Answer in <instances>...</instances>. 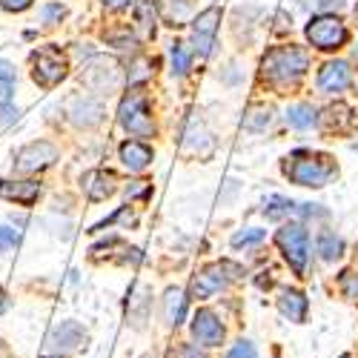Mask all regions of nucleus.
Wrapping results in <instances>:
<instances>
[{"label": "nucleus", "instance_id": "24", "mask_svg": "<svg viewBox=\"0 0 358 358\" xmlns=\"http://www.w3.org/2000/svg\"><path fill=\"white\" fill-rule=\"evenodd\" d=\"M352 121V117H350V109L347 106H330V109H327L324 115H321V124H324V129H344L347 124Z\"/></svg>", "mask_w": 358, "mask_h": 358}, {"label": "nucleus", "instance_id": "16", "mask_svg": "<svg viewBox=\"0 0 358 358\" xmlns=\"http://www.w3.org/2000/svg\"><path fill=\"white\" fill-rule=\"evenodd\" d=\"M158 12H161V0H135L132 3V15H135V26L143 38L155 35V23H158Z\"/></svg>", "mask_w": 358, "mask_h": 358}, {"label": "nucleus", "instance_id": "8", "mask_svg": "<svg viewBox=\"0 0 358 358\" xmlns=\"http://www.w3.org/2000/svg\"><path fill=\"white\" fill-rule=\"evenodd\" d=\"M221 23V6H210L203 9L195 20H192V46L198 57H206L215 46V32Z\"/></svg>", "mask_w": 358, "mask_h": 358}, {"label": "nucleus", "instance_id": "29", "mask_svg": "<svg viewBox=\"0 0 358 358\" xmlns=\"http://www.w3.org/2000/svg\"><path fill=\"white\" fill-rule=\"evenodd\" d=\"M338 284H341V292H344L347 298H358V275H355L352 270H347V273H341V278H338Z\"/></svg>", "mask_w": 358, "mask_h": 358}, {"label": "nucleus", "instance_id": "36", "mask_svg": "<svg viewBox=\"0 0 358 358\" xmlns=\"http://www.w3.org/2000/svg\"><path fill=\"white\" fill-rule=\"evenodd\" d=\"M324 3H327V6H336V9H338V6H341V0H315V6H318V9H321ZM301 6H304V9H310L313 3H310V0H301Z\"/></svg>", "mask_w": 358, "mask_h": 358}, {"label": "nucleus", "instance_id": "13", "mask_svg": "<svg viewBox=\"0 0 358 358\" xmlns=\"http://www.w3.org/2000/svg\"><path fill=\"white\" fill-rule=\"evenodd\" d=\"M86 344V330L78 324V321H61L49 333V347L61 350V352H75Z\"/></svg>", "mask_w": 358, "mask_h": 358}, {"label": "nucleus", "instance_id": "38", "mask_svg": "<svg viewBox=\"0 0 358 358\" xmlns=\"http://www.w3.org/2000/svg\"><path fill=\"white\" fill-rule=\"evenodd\" d=\"M6 307H9V298H6V292H3V289H0V313H3Z\"/></svg>", "mask_w": 358, "mask_h": 358}, {"label": "nucleus", "instance_id": "5", "mask_svg": "<svg viewBox=\"0 0 358 358\" xmlns=\"http://www.w3.org/2000/svg\"><path fill=\"white\" fill-rule=\"evenodd\" d=\"M275 241L287 258V264L298 275L307 273V261H310V235L301 224H284L275 235Z\"/></svg>", "mask_w": 358, "mask_h": 358}, {"label": "nucleus", "instance_id": "33", "mask_svg": "<svg viewBox=\"0 0 358 358\" xmlns=\"http://www.w3.org/2000/svg\"><path fill=\"white\" fill-rule=\"evenodd\" d=\"M32 6V0H0V9H6V12H23Z\"/></svg>", "mask_w": 358, "mask_h": 358}, {"label": "nucleus", "instance_id": "12", "mask_svg": "<svg viewBox=\"0 0 358 358\" xmlns=\"http://www.w3.org/2000/svg\"><path fill=\"white\" fill-rule=\"evenodd\" d=\"M318 89L327 95H336V92H344V89L352 83V69L350 64L344 61H330V64H324L318 69Z\"/></svg>", "mask_w": 358, "mask_h": 358}, {"label": "nucleus", "instance_id": "18", "mask_svg": "<svg viewBox=\"0 0 358 358\" xmlns=\"http://www.w3.org/2000/svg\"><path fill=\"white\" fill-rule=\"evenodd\" d=\"M307 295L304 292H298V289H284L281 298H278V310L284 318L295 321V324H301L307 318Z\"/></svg>", "mask_w": 358, "mask_h": 358}, {"label": "nucleus", "instance_id": "1", "mask_svg": "<svg viewBox=\"0 0 358 358\" xmlns=\"http://www.w3.org/2000/svg\"><path fill=\"white\" fill-rule=\"evenodd\" d=\"M338 166L330 155L310 152V149H295L292 155L284 158V175L298 187H327L336 178Z\"/></svg>", "mask_w": 358, "mask_h": 358}, {"label": "nucleus", "instance_id": "27", "mask_svg": "<svg viewBox=\"0 0 358 358\" xmlns=\"http://www.w3.org/2000/svg\"><path fill=\"white\" fill-rule=\"evenodd\" d=\"M270 121H273L270 109H252V112L244 117V129H250V132H261V129L270 127Z\"/></svg>", "mask_w": 358, "mask_h": 358}, {"label": "nucleus", "instance_id": "41", "mask_svg": "<svg viewBox=\"0 0 358 358\" xmlns=\"http://www.w3.org/2000/svg\"><path fill=\"white\" fill-rule=\"evenodd\" d=\"M355 57H358V46H355Z\"/></svg>", "mask_w": 358, "mask_h": 358}, {"label": "nucleus", "instance_id": "11", "mask_svg": "<svg viewBox=\"0 0 358 358\" xmlns=\"http://www.w3.org/2000/svg\"><path fill=\"white\" fill-rule=\"evenodd\" d=\"M117 78H121V69L115 66V61H106V57H95L83 72L86 86L95 89V92H112L117 86Z\"/></svg>", "mask_w": 358, "mask_h": 358}, {"label": "nucleus", "instance_id": "30", "mask_svg": "<svg viewBox=\"0 0 358 358\" xmlns=\"http://www.w3.org/2000/svg\"><path fill=\"white\" fill-rule=\"evenodd\" d=\"M17 244H20V235L15 229H9V227H0V252H6L12 247H17Z\"/></svg>", "mask_w": 358, "mask_h": 358}, {"label": "nucleus", "instance_id": "10", "mask_svg": "<svg viewBox=\"0 0 358 358\" xmlns=\"http://www.w3.org/2000/svg\"><path fill=\"white\" fill-rule=\"evenodd\" d=\"M192 338L201 347H221L224 341V324L213 310H198L192 315Z\"/></svg>", "mask_w": 358, "mask_h": 358}, {"label": "nucleus", "instance_id": "9", "mask_svg": "<svg viewBox=\"0 0 358 358\" xmlns=\"http://www.w3.org/2000/svg\"><path fill=\"white\" fill-rule=\"evenodd\" d=\"M57 161V149L49 143V141H35V143H29L23 146L17 158H15V166L20 172H38V169H46Z\"/></svg>", "mask_w": 358, "mask_h": 358}, {"label": "nucleus", "instance_id": "4", "mask_svg": "<svg viewBox=\"0 0 358 358\" xmlns=\"http://www.w3.org/2000/svg\"><path fill=\"white\" fill-rule=\"evenodd\" d=\"M244 275V270L238 264H232V261H221V264H210V266H203V270L192 278V287H189V292H192V298H210V295H215V292H221L229 281H238Z\"/></svg>", "mask_w": 358, "mask_h": 358}, {"label": "nucleus", "instance_id": "14", "mask_svg": "<svg viewBox=\"0 0 358 358\" xmlns=\"http://www.w3.org/2000/svg\"><path fill=\"white\" fill-rule=\"evenodd\" d=\"M117 189V178L109 169H92L83 175V192L92 201H106Z\"/></svg>", "mask_w": 358, "mask_h": 358}, {"label": "nucleus", "instance_id": "21", "mask_svg": "<svg viewBox=\"0 0 358 358\" xmlns=\"http://www.w3.org/2000/svg\"><path fill=\"white\" fill-rule=\"evenodd\" d=\"M315 247H318V255L324 261H338L344 255V238L336 232H321L315 238Z\"/></svg>", "mask_w": 358, "mask_h": 358}, {"label": "nucleus", "instance_id": "28", "mask_svg": "<svg viewBox=\"0 0 358 358\" xmlns=\"http://www.w3.org/2000/svg\"><path fill=\"white\" fill-rule=\"evenodd\" d=\"M227 358H258V350L252 341H235L227 352Z\"/></svg>", "mask_w": 358, "mask_h": 358}, {"label": "nucleus", "instance_id": "42", "mask_svg": "<svg viewBox=\"0 0 358 358\" xmlns=\"http://www.w3.org/2000/svg\"><path fill=\"white\" fill-rule=\"evenodd\" d=\"M355 17H358V6H355Z\"/></svg>", "mask_w": 358, "mask_h": 358}, {"label": "nucleus", "instance_id": "35", "mask_svg": "<svg viewBox=\"0 0 358 358\" xmlns=\"http://www.w3.org/2000/svg\"><path fill=\"white\" fill-rule=\"evenodd\" d=\"M64 17V6L61 3H52L43 9V23H52V20H61Z\"/></svg>", "mask_w": 358, "mask_h": 358}, {"label": "nucleus", "instance_id": "3", "mask_svg": "<svg viewBox=\"0 0 358 358\" xmlns=\"http://www.w3.org/2000/svg\"><path fill=\"white\" fill-rule=\"evenodd\" d=\"M117 121H121V127L135 138H152L155 135L152 115H149V101H146V92L141 86H132L124 95L121 109H117Z\"/></svg>", "mask_w": 358, "mask_h": 358}, {"label": "nucleus", "instance_id": "15", "mask_svg": "<svg viewBox=\"0 0 358 358\" xmlns=\"http://www.w3.org/2000/svg\"><path fill=\"white\" fill-rule=\"evenodd\" d=\"M41 195V184L38 181H0V198L6 201H17L23 206H32Z\"/></svg>", "mask_w": 358, "mask_h": 358}, {"label": "nucleus", "instance_id": "32", "mask_svg": "<svg viewBox=\"0 0 358 358\" xmlns=\"http://www.w3.org/2000/svg\"><path fill=\"white\" fill-rule=\"evenodd\" d=\"M149 189H152V184H149V181H132L127 187V198H146Z\"/></svg>", "mask_w": 358, "mask_h": 358}, {"label": "nucleus", "instance_id": "19", "mask_svg": "<svg viewBox=\"0 0 358 358\" xmlns=\"http://www.w3.org/2000/svg\"><path fill=\"white\" fill-rule=\"evenodd\" d=\"M69 115H72L75 124L95 127V124H101V117H103V106L98 101H92V98H75L69 103Z\"/></svg>", "mask_w": 358, "mask_h": 358}, {"label": "nucleus", "instance_id": "39", "mask_svg": "<svg viewBox=\"0 0 358 358\" xmlns=\"http://www.w3.org/2000/svg\"><path fill=\"white\" fill-rule=\"evenodd\" d=\"M338 358H352V355H350V352H344V355H338Z\"/></svg>", "mask_w": 358, "mask_h": 358}, {"label": "nucleus", "instance_id": "7", "mask_svg": "<svg viewBox=\"0 0 358 358\" xmlns=\"http://www.w3.org/2000/svg\"><path fill=\"white\" fill-rule=\"evenodd\" d=\"M32 78L41 83V86H55L66 78V57L61 49L55 46H46L41 52L32 55Z\"/></svg>", "mask_w": 358, "mask_h": 358}, {"label": "nucleus", "instance_id": "22", "mask_svg": "<svg viewBox=\"0 0 358 358\" xmlns=\"http://www.w3.org/2000/svg\"><path fill=\"white\" fill-rule=\"evenodd\" d=\"M315 121H318V115L310 103H295V106L287 109V124L292 129H310Z\"/></svg>", "mask_w": 358, "mask_h": 358}, {"label": "nucleus", "instance_id": "20", "mask_svg": "<svg viewBox=\"0 0 358 358\" xmlns=\"http://www.w3.org/2000/svg\"><path fill=\"white\" fill-rule=\"evenodd\" d=\"M164 318L169 327H178V324H184L187 318V298L181 289H166L164 295Z\"/></svg>", "mask_w": 358, "mask_h": 358}, {"label": "nucleus", "instance_id": "25", "mask_svg": "<svg viewBox=\"0 0 358 358\" xmlns=\"http://www.w3.org/2000/svg\"><path fill=\"white\" fill-rule=\"evenodd\" d=\"M169 57H172V72L175 75H187L189 72V64H192V55H189V49L184 46V43H172V49H169Z\"/></svg>", "mask_w": 358, "mask_h": 358}, {"label": "nucleus", "instance_id": "31", "mask_svg": "<svg viewBox=\"0 0 358 358\" xmlns=\"http://www.w3.org/2000/svg\"><path fill=\"white\" fill-rule=\"evenodd\" d=\"M0 83H3V92L9 95V89L15 83V66L6 64V61H0Z\"/></svg>", "mask_w": 358, "mask_h": 358}, {"label": "nucleus", "instance_id": "6", "mask_svg": "<svg viewBox=\"0 0 358 358\" xmlns=\"http://www.w3.org/2000/svg\"><path fill=\"white\" fill-rule=\"evenodd\" d=\"M347 38H350L347 26H344V20L336 17V15H315V17L307 23V41H310L315 49H321V52H333V49L344 46Z\"/></svg>", "mask_w": 358, "mask_h": 358}, {"label": "nucleus", "instance_id": "23", "mask_svg": "<svg viewBox=\"0 0 358 358\" xmlns=\"http://www.w3.org/2000/svg\"><path fill=\"white\" fill-rule=\"evenodd\" d=\"M295 206H298L295 201H289L284 195H273L270 201H266V206H264V215L270 221H278L284 215H295Z\"/></svg>", "mask_w": 358, "mask_h": 358}, {"label": "nucleus", "instance_id": "37", "mask_svg": "<svg viewBox=\"0 0 358 358\" xmlns=\"http://www.w3.org/2000/svg\"><path fill=\"white\" fill-rule=\"evenodd\" d=\"M103 3H106L109 9H124V6H129V3H135V0H103Z\"/></svg>", "mask_w": 358, "mask_h": 358}, {"label": "nucleus", "instance_id": "17", "mask_svg": "<svg viewBox=\"0 0 358 358\" xmlns=\"http://www.w3.org/2000/svg\"><path fill=\"white\" fill-rule=\"evenodd\" d=\"M121 161L129 172H141L152 164V149L141 141H127V143H121Z\"/></svg>", "mask_w": 358, "mask_h": 358}, {"label": "nucleus", "instance_id": "40", "mask_svg": "<svg viewBox=\"0 0 358 358\" xmlns=\"http://www.w3.org/2000/svg\"><path fill=\"white\" fill-rule=\"evenodd\" d=\"M46 358H64V355H46Z\"/></svg>", "mask_w": 358, "mask_h": 358}, {"label": "nucleus", "instance_id": "34", "mask_svg": "<svg viewBox=\"0 0 358 358\" xmlns=\"http://www.w3.org/2000/svg\"><path fill=\"white\" fill-rule=\"evenodd\" d=\"M175 358H203V352L198 350V344H184V347H178Z\"/></svg>", "mask_w": 358, "mask_h": 358}, {"label": "nucleus", "instance_id": "2", "mask_svg": "<svg viewBox=\"0 0 358 358\" xmlns=\"http://www.w3.org/2000/svg\"><path fill=\"white\" fill-rule=\"evenodd\" d=\"M310 66V57L301 46H273L261 61V78L270 83H289L298 80Z\"/></svg>", "mask_w": 358, "mask_h": 358}, {"label": "nucleus", "instance_id": "26", "mask_svg": "<svg viewBox=\"0 0 358 358\" xmlns=\"http://www.w3.org/2000/svg\"><path fill=\"white\" fill-rule=\"evenodd\" d=\"M266 238V229H258V227H250V229H241V232H235L232 235V247L235 250H247V247H258L261 241Z\"/></svg>", "mask_w": 358, "mask_h": 358}]
</instances>
